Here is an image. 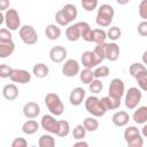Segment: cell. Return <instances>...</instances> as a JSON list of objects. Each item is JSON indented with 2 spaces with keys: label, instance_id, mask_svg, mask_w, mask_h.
<instances>
[{
  "label": "cell",
  "instance_id": "obj_1",
  "mask_svg": "<svg viewBox=\"0 0 147 147\" xmlns=\"http://www.w3.org/2000/svg\"><path fill=\"white\" fill-rule=\"evenodd\" d=\"M114 16H115V10H114L113 6H110L108 3H103L98 9L95 22L99 26L107 28V26H110V24L113 23Z\"/></svg>",
  "mask_w": 147,
  "mask_h": 147
},
{
  "label": "cell",
  "instance_id": "obj_2",
  "mask_svg": "<svg viewBox=\"0 0 147 147\" xmlns=\"http://www.w3.org/2000/svg\"><path fill=\"white\" fill-rule=\"evenodd\" d=\"M85 103V109L86 111L92 115V116H95V117H102L106 113H107V109L105 108L101 99H99L98 96L95 95H91V96H87L84 101Z\"/></svg>",
  "mask_w": 147,
  "mask_h": 147
},
{
  "label": "cell",
  "instance_id": "obj_3",
  "mask_svg": "<svg viewBox=\"0 0 147 147\" xmlns=\"http://www.w3.org/2000/svg\"><path fill=\"white\" fill-rule=\"evenodd\" d=\"M45 105L49 113L54 116H61L64 113V105L56 93H48L45 96Z\"/></svg>",
  "mask_w": 147,
  "mask_h": 147
},
{
  "label": "cell",
  "instance_id": "obj_4",
  "mask_svg": "<svg viewBox=\"0 0 147 147\" xmlns=\"http://www.w3.org/2000/svg\"><path fill=\"white\" fill-rule=\"evenodd\" d=\"M142 98V93L141 90L138 87H130L126 92H125V99H124V103L125 107L127 109H134L138 107L139 102L141 101Z\"/></svg>",
  "mask_w": 147,
  "mask_h": 147
},
{
  "label": "cell",
  "instance_id": "obj_5",
  "mask_svg": "<svg viewBox=\"0 0 147 147\" xmlns=\"http://www.w3.org/2000/svg\"><path fill=\"white\" fill-rule=\"evenodd\" d=\"M5 25L10 31H17L21 29V17L16 9L9 8L5 11Z\"/></svg>",
  "mask_w": 147,
  "mask_h": 147
},
{
  "label": "cell",
  "instance_id": "obj_6",
  "mask_svg": "<svg viewBox=\"0 0 147 147\" xmlns=\"http://www.w3.org/2000/svg\"><path fill=\"white\" fill-rule=\"evenodd\" d=\"M20 38L25 45H34L38 41V33L32 25H22L18 30Z\"/></svg>",
  "mask_w": 147,
  "mask_h": 147
},
{
  "label": "cell",
  "instance_id": "obj_7",
  "mask_svg": "<svg viewBox=\"0 0 147 147\" xmlns=\"http://www.w3.org/2000/svg\"><path fill=\"white\" fill-rule=\"evenodd\" d=\"M79 72H80V65L78 61L75 59L67 60L62 65V75L65 77H75L79 75Z\"/></svg>",
  "mask_w": 147,
  "mask_h": 147
},
{
  "label": "cell",
  "instance_id": "obj_8",
  "mask_svg": "<svg viewBox=\"0 0 147 147\" xmlns=\"http://www.w3.org/2000/svg\"><path fill=\"white\" fill-rule=\"evenodd\" d=\"M40 126L47 131L48 133H52V134H56L57 132V129H59V121L55 119L54 115H44L41 117V121H40Z\"/></svg>",
  "mask_w": 147,
  "mask_h": 147
},
{
  "label": "cell",
  "instance_id": "obj_9",
  "mask_svg": "<svg viewBox=\"0 0 147 147\" xmlns=\"http://www.w3.org/2000/svg\"><path fill=\"white\" fill-rule=\"evenodd\" d=\"M108 94L118 99H122V96L125 94V85L124 82L121 78H114L110 82L109 88H108Z\"/></svg>",
  "mask_w": 147,
  "mask_h": 147
},
{
  "label": "cell",
  "instance_id": "obj_10",
  "mask_svg": "<svg viewBox=\"0 0 147 147\" xmlns=\"http://www.w3.org/2000/svg\"><path fill=\"white\" fill-rule=\"evenodd\" d=\"M80 61H82V64L84 65V68H88V69H93L95 67H98L100 63L99 59L96 57L95 53L93 51H86L82 54V57H80Z\"/></svg>",
  "mask_w": 147,
  "mask_h": 147
},
{
  "label": "cell",
  "instance_id": "obj_11",
  "mask_svg": "<svg viewBox=\"0 0 147 147\" xmlns=\"http://www.w3.org/2000/svg\"><path fill=\"white\" fill-rule=\"evenodd\" d=\"M67 57V49L64 46H61V45H57V46H54L51 48L49 51V59L52 62L54 63H61L65 60Z\"/></svg>",
  "mask_w": 147,
  "mask_h": 147
},
{
  "label": "cell",
  "instance_id": "obj_12",
  "mask_svg": "<svg viewBox=\"0 0 147 147\" xmlns=\"http://www.w3.org/2000/svg\"><path fill=\"white\" fill-rule=\"evenodd\" d=\"M10 79L14 83H18V84H28L31 80V74L28 70L24 69H14Z\"/></svg>",
  "mask_w": 147,
  "mask_h": 147
},
{
  "label": "cell",
  "instance_id": "obj_13",
  "mask_svg": "<svg viewBox=\"0 0 147 147\" xmlns=\"http://www.w3.org/2000/svg\"><path fill=\"white\" fill-rule=\"evenodd\" d=\"M85 95L86 92L83 87H75L69 95V101L72 106H79L83 103V101H85Z\"/></svg>",
  "mask_w": 147,
  "mask_h": 147
},
{
  "label": "cell",
  "instance_id": "obj_14",
  "mask_svg": "<svg viewBox=\"0 0 147 147\" xmlns=\"http://www.w3.org/2000/svg\"><path fill=\"white\" fill-rule=\"evenodd\" d=\"M40 114V107L34 101H29L23 106V115L26 118H37Z\"/></svg>",
  "mask_w": 147,
  "mask_h": 147
},
{
  "label": "cell",
  "instance_id": "obj_15",
  "mask_svg": "<svg viewBox=\"0 0 147 147\" xmlns=\"http://www.w3.org/2000/svg\"><path fill=\"white\" fill-rule=\"evenodd\" d=\"M119 57V46L113 41V42H107L106 44V59L109 60L110 62L117 61Z\"/></svg>",
  "mask_w": 147,
  "mask_h": 147
},
{
  "label": "cell",
  "instance_id": "obj_16",
  "mask_svg": "<svg viewBox=\"0 0 147 147\" xmlns=\"http://www.w3.org/2000/svg\"><path fill=\"white\" fill-rule=\"evenodd\" d=\"M130 121V115L129 113L124 111V110H119V111H116L113 117H111V122L115 126H118V127H122V126H125Z\"/></svg>",
  "mask_w": 147,
  "mask_h": 147
},
{
  "label": "cell",
  "instance_id": "obj_17",
  "mask_svg": "<svg viewBox=\"0 0 147 147\" xmlns=\"http://www.w3.org/2000/svg\"><path fill=\"white\" fill-rule=\"evenodd\" d=\"M15 51V44L11 40H0V57L6 59L10 56Z\"/></svg>",
  "mask_w": 147,
  "mask_h": 147
},
{
  "label": "cell",
  "instance_id": "obj_18",
  "mask_svg": "<svg viewBox=\"0 0 147 147\" xmlns=\"http://www.w3.org/2000/svg\"><path fill=\"white\" fill-rule=\"evenodd\" d=\"M20 94L18 87L15 84H7L2 87V95L8 101H14Z\"/></svg>",
  "mask_w": 147,
  "mask_h": 147
},
{
  "label": "cell",
  "instance_id": "obj_19",
  "mask_svg": "<svg viewBox=\"0 0 147 147\" xmlns=\"http://www.w3.org/2000/svg\"><path fill=\"white\" fill-rule=\"evenodd\" d=\"M65 37L69 41H77L82 38V32H80V28H79V24L78 23H75V24H71L65 30Z\"/></svg>",
  "mask_w": 147,
  "mask_h": 147
},
{
  "label": "cell",
  "instance_id": "obj_20",
  "mask_svg": "<svg viewBox=\"0 0 147 147\" xmlns=\"http://www.w3.org/2000/svg\"><path fill=\"white\" fill-rule=\"evenodd\" d=\"M39 126L40 124L37 121H34V118H28V121L24 122V124L22 125V131L23 133L31 136V134H34L39 130Z\"/></svg>",
  "mask_w": 147,
  "mask_h": 147
},
{
  "label": "cell",
  "instance_id": "obj_21",
  "mask_svg": "<svg viewBox=\"0 0 147 147\" xmlns=\"http://www.w3.org/2000/svg\"><path fill=\"white\" fill-rule=\"evenodd\" d=\"M132 119L137 124H145L147 122V106L138 107L132 115Z\"/></svg>",
  "mask_w": 147,
  "mask_h": 147
},
{
  "label": "cell",
  "instance_id": "obj_22",
  "mask_svg": "<svg viewBox=\"0 0 147 147\" xmlns=\"http://www.w3.org/2000/svg\"><path fill=\"white\" fill-rule=\"evenodd\" d=\"M61 10H62V13L64 14V16L67 17V20H68L70 23L74 22V21L77 18V16H78L77 7H76L75 5H72V3H67V5H64V6L61 8Z\"/></svg>",
  "mask_w": 147,
  "mask_h": 147
},
{
  "label": "cell",
  "instance_id": "obj_23",
  "mask_svg": "<svg viewBox=\"0 0 147 147\" xmlns=\"http://www.w3.org/2000/svg\"><path fill=\"white\" fill-rule=\"evenodd\" d=\"M107 32L102 29H92L91 37H90V42H95L98 44H103L106 42L107 39Z\"/></svg>",
  "mask_w": 147,
  "mask_h": 147
},
{
  "label": "cell",
  "instance_id": "obj_24",
  "mask_svg": "<svg viewBox=\"0 0 147 147\" xmlns=\"http://www.w3.org/2000/svg\"><path fill=\"white\" fill-rule=\"evenodd\" d=\"M101 101L105 106V108L108 110H114V109H117L119 108L121 106V99L118 98H115V96H111V95H107V96H103L101 98Z\"/></svg>",
  "mask_w": 147,
  "mask_h": 147
},
{
  "label": "cell",
  "instance_id": "obj_25",
  "mask_svg": "<svg viewBox=\"0 0 147 147\" xmlns=\"http://www.w3.org/2000/svg\"><path fill=\"white\" fill-rule=\"evenodd\" d=\"M57 24H48L45 29V34L49 40H56L61 36V29Z\"/></svg>",
  "mask_w": 147,
  "mask_h": 147
},
{
  "label": "cell",
  "instance_id": "obj_26",
  "mask_svg": "<svg viewBox=\"0 0 147 147\" xmlns=\"http://www.w3.org/2000/svg\"><path fill=\"white\" fill-rule=\"evenodd\" d=\"M32 74L37 77V78H45L48 76L49 74V68L45 64V63H37L33 65L32 68Z\"/></svg>",
  "mask_w": 147,
  "mask_h": 147
},
{
  "label": "cell",
  "instance_id": "obj_27",
  "mask_svg": "<svg viewBox=\"0 0 147 147\" xmlns=\"http://www.w3.org/2000/svg\"><path fill=\"white\" fill-rule=\"evenodd\" d=\"M83 125L85 126L86 131L87 132H94L99 129V122L96 119L95 116H90V117H86L84 121H83Z\"/></svg>",
  "mask_w": 147,
  "mask_h": 147
},
{
  "label": "cell",
  "instance_id": "obj_28",
  "mask_svg": "<svg viewBox=\"0 0 147 147\" xmlns=\"http://www.w3.org/2000/svg\"><path fill=\"white\" fill-rule=\"evenodd\" d=\"M38 145H39V147H54L55 138L52 136V133L42 134V136H40V138L38 140Z\"/></svg>",
  "mask_w": 147,
  "mask_h": 147
},
{
  "label": "cell",
  "instance_id": "obj_29",
  "mask_svg": "<svg viewBox=\"0 0 147 147\" xmlns=\"http://www.w3.org/2000/svg\"><path fill=\"white\" fill-rule=\"evenodd\" d=\"M94 78H95V77H94V72H93L92 69L85 68V69H83V70L79 72V79H80V82H82L83 84H87V85H88Z\"/></svg>",
  "mask_w": 147,
  "mask_h": 147
},
{
  "label": "cell",
  "instance_id": "obj_30",
  "mask_svg": "<svg viewBox=\"0 0 147 147\" xmlns=\"http://www.w3.org/2000/svg\"><path fill=\"white\" fill-rule=\"evenodd\" d=\"M70 132V124L68 121L65 119H60L59 121V129H57V132H56V136L57 137H61V138H64L69 134Z\"/></svg>",
  "mask_w": 147,
  "mask_h": 147
},
{
  "label": "cell",
  "instance_id": "obj_31",
  "mask_svg": "<svg viewBox=\"0 0 147 147\" xmlns=\"http://www.w3.org/2000/svg\"><path fill=\"white\" fill-rule=\"evenodd\" d=\"M147 69H146V65L145 64H142V63H139V62H134V63H132L131 65H130V68H129V74L133 77V78H136L139 74H141V72H144V71H146Z\"/></svg>",
  "mask_w": 147,
  "mask_h": 147
},
{
  "label": "cell",
  "instance_id": "obj_32",
  "mask_svg": "<svg viewBox=\"0 0 147 147\" xmlns=\"http://www.w3.org/2000/svg\"><path fill=\"white\" fill-rule=\"evenodd\" d=\"M78 24H79V28H80L83 40L90 42V37H91V32H92V29H91L90 24L87 22H78Z\"/></svg>",
  "mask_w": 147,
  "mask_h": 147
},
{
  "label": "cell",
  "instance_id": "obj_33",
  "mask_svg": "<svg viewBox=\"0 0 147 147\" xmlns=\"http://www.w3.org/2000/svg\"><path fill=\"white\" fill-rule=\"evenodd\" d=\"M139 134H140V131H139L138 127L134 126V125L127 126V127L124 130V133H123L125 142H127L129 140H131L132 138H134V137H137V136H139Z\"/></svg>",
  "mask_w": 147,
  "mask_h": 147
},
{
  "label": "cell",
  "instance_id": "obj_34",
  "mask_svg": "<svg viewBox=\"0 0 147 147\" xmlns=\"http://www.w3.org/2000/svg\"><path fill=\"white\" fill-rule=\"evenodd\" d=\"M93 72H94V77L100 79V78L108 77V75L110 74V70H109V68L107 65H98V67L94 68Z\"/></svg>",
  "mask_w": 147,
  "mask_h": 147
},
{
  "label": "cell",
  "instance_id": "obj_35",
  "mask_svg": "<svg viewBox=\"0 0 147 147\" xmlns=\"http://www.w3.org/2000/svg\"><path fill=\"white\" fill-rule=\"evenodd\" d=\"M122 36V31L118 26H110L107 31V37L111 40V41H116L121 38Z\"/></svg>",
  "mask_w": 147,
  "mask_h": 147
},
{
  "label": "cell",
  "instance_id": "obj_36",
  "mask_svg": "<svg viewBox=\"0 0 147 147\" xmlns=\"http://www.w3.org/2000/svg\"><path fill=\"white\" fill-rule=\"evenodd\" d=\"M102 88H103V84L101 83V80H100L99 78H94V79L88 84V90H90L92 93H94V94L100 93V92L102 91Z\"/></svg>",
  "mask_w": 147,
  "mask_h": 147
},
{
  "label": "cell",
  "instance_id": "obj_37",
  "mask_svg": "<svg viewBox=\"0 0 147 147\" xmlns=\"http://www.w3.org/2000/svg\"><path fill=\"white\" fill-rule=\"evenodd\" d=\"M86 132L87 131H86V129H85V126L83 124L82 125H76L75 129L72 130V137L76 140H80V139H84L85 138Z\"/></svg>",
  "mask_w": 147,
  "mask_h": 147
},
{
  "label": "cell",
  "instance_id": "obj_38",
  "mask_svg": "<svg viewBox=\"0 0 147 147\" xmlns=\"http://www.w3.org/2000/svg\"><path fill=\"white\" fill-rule=\"evenodd\" d=\"M134 79L137 80L139 88L147 92V70L144 71V72H141V74H139Z\"/></svg>",
  "mask_w": 147,
  "mask_h": 147
},
{
  "label": "cell",
  "instance_id": "obj_39",
  "mask_svg": "<svg viewBox=\"0 0 147 147\" xmlns=\"http://www.w3.org/2000/svg\"><path fill=\"white\" fill-rule=\"evenodd\" d=\"M55 22L57 23V25L60 26H67L70 24V22L67 20V17L64 16V14L62 13V10H57L56 14H55Z\"/></svg>",
  "mask_w": 147,
  "mask_h": 147
},
{
  "label": "cell",
  "instance_id": "obj_40",
  "mask_svg": "<svg viewBox=\"0 0 147 147\" xmlns=\"http://www.w3.org/2000/svg\"><path fill=\"white\" fill-rule=\"evenodd\" d=\"M80 3L86 11H93L98 7V0H80Z\"/></svg>",
  "mask_w": 147,
  "mask_h": 147
},
{
  "label": "cell",
  "instance_id": "obj_41",
  "mask_svg": "<svg viewBox=\"0 0 147 147\" xmlns=\"http://www.w3.org/2000/svg\"><path fill=\"white\" fill-rule=\"evenodd\" d=\"M13 71H14V69L11 67H9L8 64L3 63L0 65V77L1 78H10Z\"/></svg>",
  "mask_w": 147,
  "mask_h": 147
},
{
  "label": "cell",
  "instance_id": "obj_42",
  "mask_svg": "<svg viewBox=\"0 0 147 147\" xmlns=\"http://www.w3.org/2000/svg\"><path fill=\"white\" fill-rule=\"evenodd\" d=\"M126 145L129 147H142V145H144V138H142L141 134H139V136L132 138L131 140H129L126 142Z\"/></svg>",
  "mask_w": 147,
  "mask_h": 147
},
{
  "label": "cell",
  "instance_id": "obj_43",
  "mask_svg": "<svg viewBox=\"0 0 147 147\" xmlns=\"http://www.w3.org/2000/svg\"><path fill=\"white\" fill-rule=\"evenodd\" d=\"M138 13H139V16H140L144 21H147V0H142V1L139 3Z\"/></svg>",
  "mask_w": 147,
  "mask_h": 147
},
{
  "label": "cell",
  "instance_id": "obj_44",
  "mask_svg": "<svg viewBox=\"0 0 147 147\" xmlns=\"http://www.w3.org/2000/svg\"><path fill=\"white\" fill-rule=\"evenodd\" d=\"M13 34L11 31L7 28H2L0 29V40H11Z\"/></svg>",
  "mask_w": 147,
  "mask_h": 147
},
{
  "label": "cell",
  "instance_id": "obj_45",
  "mask_svg": "<svg viewBox=\"0 0 147 147\" xmlns=\"http://www.w3.org/2000/svg\"><path fill=\"white\" fill-rule=\"evenodd\" d=\"M138 33L141 36V37H147V21H141L139 24H138Z\"/></svg>",
  "mask_w": 147,
  "mask_h": 147
},
{
  "label": "cell",
  "instance_id": "obj_46",
  "mask_svg": "<svg viewBox=\"0 0 147 147\" xmlns=\"http://www.w3.org/2000/svg\"><path fill=\"white\" fill-rule=\"evenodd\" d=\"M28 146V141L24 138H15L11 142V147H26Z\"/></svg>",
  "mask_w": 147,
  "mask_h": 147
},
{
  "label": "cell",
  "instance_id": "obj_47",
  "mask_svg": "<svg viewBox=\"0 0 147 147\" xmlns=\"http://www.w3.org/2000/svg\"><path fill=\"white\" fill-rule=\"evenodd\" d=\"M10 2L9 0H0V10L1 11H6L7 9H9Z\"/></svg>",
  "mask_w": 147,
  "mask_h": 147
},
{
  "label": "cell",
  "instance_id": "obj_48",
  "mask_svg": "<svg viewBox=\"0 0 147 147\" xmlns=\"http://www.w3.org/2000/svg\"><path fill=\"white\" fill-rule=\"evenodd\" d=\"M74 146H84V147H88V144H87L86 141H84L83 139H80V140L76 141V142L74 144Z\"/></svg>",
  "mask_w": 147,
  "mask_h": 147
},
{
  "label": "cell",
  "instance_id": "obj_49",
  "mask_svg": "<svg viewBox=\"0 0 147 147\" xmlns=\"http://www.w3.org/2000/svg\"><path fill=\"white\" fill-rule=\"evenodd\" d=\"M141 134H142L144 138H147V123L142 126V129H141Z\"/></svg>",
  "mask_w": 147,
  "mask_h": 147
},
{
  "label": "cell",
  "instance_id": "obj_50",
  "mask_svg": "<svg viewBox=\"0 0 147 147\" xmlns=\"http://www.w3.org/2000/svg\"><path fill=\"white\" fill-rule=\"evenodd\" d=\"M141 60H142V63H144L145 65H147V51L144 52V54H142V56H141Z\"/></svg>",
  "mask_w": 147,
  "mask_h": 147
},
{
  "label": "cell",
  "instance_id": "obj_51",
  "mask_svg": "<svg viewBox=\"0 0 147 147\" xmlns=\"http://www.w3.org/2000/svg\"><path fill=\"white\" fill-rule=\"evenodd\" d=\"M116 2H117L118 5H126V3L130 2V0H116Z\"/></svg>",
  "mask_w": 147,
  "mask_h": 147
}]
</instances>
